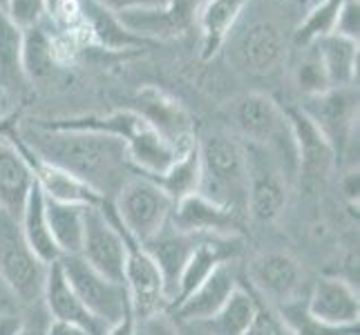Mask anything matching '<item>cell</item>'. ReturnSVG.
<instances>
[{
	"label": "cell",
	"mask_w": 360,
	"mask_h": 335,
	"mask_svg": "<svg viewBox=\"0 0 360 335\" xmlns=\"http://www.w3.org/2000/svg\"><path fill=\"white\" fill-rule=\"evenodd\" d=\"M132 110L139 112L170 145H175L181 152L197 141L193 136L188 112L175 96L155 88V85H146L136 92V107Z\"/></svg>",
	"instance_id": "9a60e30c"
},
{
	"label": "cell",
	"mask_w": 360,
	"mask_h": 335,
	"mask_svg": "<svg viewBox=\"0 0 360 335\" xmlns=\"http://www.w3.org/2000/svg\"><path fill=\"white\" fill-rule=\"evenodd\" d=\"M45 335H92L90 331H85L77 324H70V322H60V320H52L49 317V324Z\"/></svg>",
	"instance_id": "ab89813d"
},
{
	"label": "cell",
	"mask_w": 360,
	"mask_h": 335,
	"mask_svg": "<svg viewBox=\"0 0 360 335\" xmlns=\"http://www.w3.org/2000/svg\"><path fill=\"white\" fill-rule=\"evenodd\" d=\"M233 60L251 77H271L287 58V39L282 27L271 18H251L235 22L226 43ZM224 43V45H226Z\"/></svg>",
	"instance_id": "8992f818"
},
{
	"label": "cell",
	"mask_w": 360,
	"mask_h": 335,
	"mask_svg": "<svg viewBox=\"0 0 360 335\" xmlns=\"http://www.w3.org/2000/svg\"><path fill=\"white\" fill-rule=\"evenodd\" d=\"M47 266L32 253L20 232V223L0 210V280L18 304L34 306L41 302Z\"/></svg>",
	"instance_id": "5b68a950"
},
{
	"label": "cell",
	"mask_w": 360,
	"mask_h": 335,
	"mask_svg": "<svg viewBox=\"0 0 360 335\" xmlns=\"http://www.w3.org/2000/svg\"><path fill=\"white\" fill-rule=\"evenodd\" d=\"M85 208L77 204H58L45 199V213L52 239L60 257H72L81 253L83 228H85Z\"/></svg>",
	"instance_id": "83f0119b"
},
{
	"label": "cell",
	"mask_w": 360,
	"mask_h": 335,
	"mask_svg": "<svg viewBox=\"0 0 360 335\" xmlns=\"http://www.w3.org/2000/svg\"><path fill=\"white\" fill-rule=\"evenodd\" d=\"M18 223H20V232L25 242H27L32 253L39 257L45 266L58 262L60 253L52 239V232H49L47 213H45V195L41 192L39 185H34L30 199L18 217Z\"/></svg>",
	"instance_id": "484cf974"
},
{
	"label": "cell",
	"mask_w": 360,
	"mask_h": 335,
	"mask_svg": "<svg viewBox=\"0 0 360 335\" xmlns=\"http://www.w3.org/2000/svg\"><path fill=\"white\" fill-rule=\"evenodd\" d=\"M244 335H289V333L284 331V327H282L280 317L276 315V311H273L269 304H264L262 300H259L253 324L248 327V331Z\"/></svg>",
	"instance_id": "d590c367"
},
{
	"label": "cell",
	"mask_w": 360,
	"mask_h": 335,
	"mask_svg": "<svg viewBox=\"0 0 360 335\" xmlns=\"http://www.w3.org/2000/svg\"><path fill=\"white\" fill-rule=\"evenodd\" d=\"M96 5H101L110 14H121V11L130 9H155V7H166L170 0H94Z\"/></svg>",
	"instance_id": "74e56055"
},
{
	"label": "cell",
	"mask_w": 360,
	"mask_h": 335,
	"mask_svg": "<svg viewBox=\"0 0 360 335\" xmlns=\"http://www.w3.org/2000/svg\"><path fill=\"white\" fill-rule=\"evenodd\" d=\"M41 304L45 306L47 315L52 320L70 322V324H77L85 331H90L92 335H105V331H108L101 322L94 320L88 311H85V306L79 302L77 293L72 291V287L63 275L60 262H54L47 266V277H45Z\"/></svg>",
	"instance_id": "44dd1931"
},
{
	"label": "cell",
	"mask_w": 360,
	"mask_h": 335,
	"mask_svg": "<svg viewBox=\"0 0 360 335\" xmlns=\"http://www.w3.org/2000/svg\"><path fill=\"white\" fill-rule=\"evenodd\" d=\"M238 287H240V282H238L235 262H226L210 272L200 287L168 315L175 320L177 324H197V322H204L208 317H213L219 308L226 304V300Z\"/></svg>",
	"instance_id": "ac0fdd59"
},
{
	"label": "cell",
	"mask_w": 360,
	"mask_h": 335,
	"mask_svg": "<svg viewBox=\"0 0 360 335\" xmlns=\"http://www.w3.org/2000/svg\"><path fill=\"white\" fill-rule=\"evenodd\" d=\"M195 242H197V237H193V235H186V232L177 230L172 223H168V226L161 230L157 237H153L150 242L143 244V248L155 259L161 277H164L168 300L172 297V293H175L177 280L181 275L184 264H186V259H188Z\"/></svg>",
	"instance_id": "7402d4cb"
},
{
	"label": "cell",
	"mask_w": 360,
	"mask_h": 335,
	"mask_svg": "<svg viewBox=\"0 0 360 335\" xmlns=\"http://www.w3.org/2000/svg\"><path fill=\"white\" fill-rule=\"evenodd\" d=\"M304 49H307V54L295 67V85L307 96H318L322 92L331 90V85L327 81L325 67H322L318 54L314 52L311 47H304Z\"/></svg>",
	"instance_id": "d6a6232c"
},
{
	"label": "cell",
	"mask_w": 360,
	"mask_h": 335,
	"mask_svg": "<svg viewBox=\"0 0 360 335\" xmlns=\"http://www.w3.org/2000/svg\"><path fill=\"white\" fill-rule=\"evenodd\" d=\"M136 335H181L179 324L166 311L136 320Z\"/></svg>",
	"instance_id": "8d00e7d4"
},
{
	"label": "cell",
	"mask_w": 360,
	"mask_h": 335,
	"mask_svg": "<svg viewBox=\"0 0 360 335\" xmlns=\"http://www.w3.org/2000/svg\"><path fill=\"white\" fill-rule=\"evenodd\" d=\"M20 47H22V32L0 9V72L3 74H9V77L22 74Z\"/></svg>",
	"instance_id": "1f68e13d"
},
{
	"label": "cell",
	"mask_w": 360,
	"mask_h": 335,
	"mask_svg": "<svg viewBox=\"0 0 360 335\" xmlns=\"http://www.w3.org/2000/svg\"><path fill=\"white\" fill-rule=\"evenodd\" d=\"M257 306H259L257 297L240 284L226 300V304L221 306L213 317L197 322V324H186V327L200 329L202 335H244L248 327L253 324Z\"/></svg>",
	"instance_id": "cb8c5ba5"
},
{
	"label": "cell",
	"mask_w": 360,
	"mask_h": 335,
	"mask_svg": "<svg viewBox=\"0 0 360 335\" xmlns=\"http://www.w3.org/2000/svg\"><path fill=\"white\" fill-rule=\"evenodd\" d=\"M307 311L333 327H358L360 300L352 282L342 277H320L304 300Z\"/></svg>",
	"instance_id": "d6986e66"
},
{
	"label": "cell",
	"mask_w": 360,
	"mask_h": 335,
	"mask_svg": "<svg viewBox=\"0 0 360 335\" xmlns=\"http://www.w3.org/2000/svg\"><path fill=\"white\" fill-rule=\"evenodd\" d=\"M5 7H7V0H0V9L5 11Z\"/></svg>",
	"instance_id": "bcb514c9"
},
{
	"label": "cell",
	"mask_w": 360,
	"mask_h": 335,
	"mask_svg": "<svg viewBox=\"0 0 360 335\" xmlns=\"http://www.w3.org/2000/svg\"><path fill=\"white\" fill-rule=\"evenodd\" d=\"M18 141L47 164L88 183L108 204H112L121 185L134 175L128 145L108 132L60 128L52 121H41L25 128Z\"/></svg>",
	"instance_id": "6da1fadb"
},
{
	"label": "cell",
	"mask_w": 360,
	"mask_h": 335,
	"mask_svg": "<svg viewBox=\"0 0 360 335\" xmlns=\"http://www.w3.org/2000/svg\"><path fill=\"white\" fill-rule=\"evenodd\" d=\"M5 14L20 32L41 25L47 14V0H7Z\"/></svg>",
	"instance_id": "836d02e7"
},
{
	"label": "cell",
	"mask_w": 360,
	"mask_h": 335,
	"mask_svg": "<svg viewBox=\"0 0 360 335\" xmlns=\"http://www.w3.org/2000/svg\"><path fill=\"white\" fill-rule=\"evenodd\" d=\"M333 34L358 43V36H360V0H342Z\"/></svg>",
	"instance_id": "e575fe53"
},
{
	"label": "cell",
	"mask_w": 360,
	"mask_h": 335,
	"mask_svg": "<svg viewBox=\"0 0 360 335\" xmlns=\"http://www.w3.org/2000/svg\"><path fill=\"white\" fill-rule=\"evenodd\" d=\"M297 3H302V5L314 7V5H318V3H320V0H297Z\"/></svg>",
	"instance_id": "f6af8a7d"
},
{
	"label": "cell",
	"mask_w": 360,
	"mask_h": 335,
	"mask_svg": "<svg viewBox=\"0 0 360 335\" xmlns=\"http://www.w3.org/2000/svg\"><path fill=\"white\" fill-rule=\"evenodd\" d=\"M309 47L318 54L331 88H352L358 77V43L356 41L342 39L338 34H329Z\"/></svg>",
	"instance_id": "d4e9b609"
},
{
	"label": "cell",
	"mask_w": 360,
	"mask_h": 335,
	"mask_svg": "<svg viewBox=\"0 0 360 335\" xmlns=\"http://www.w3.org/2000/svg\"><path fill=\"white\" fill-rule=\"evenodd\" d=\"M60 128H79V130H98L115 134L128 145L130 164L136 175L143 177H159L181 150L170 145L150 123H148L139 112L126 107L115 110L105 117H81V119H60L52 121Z\"/></svg>",
	"instance_id": "7a4b0ae2"
},
{
	"label": "cell",
	"mask_w": 360,
	"mask_h": 335,
	"mask_svg": "<svg viewBox=\"0 0 360 335\" xmlns=\"http://www.w3.org/2000/svg\"><path fill=\"white\" fill-rule=\"evenodd\" d=\"M248 166L246 188V215L255 221H276L289 202V179L284 177L280 164L266 147L244 143Z\"/></svg>",
	"instance_id": "ba28073f"
},
{
	"label": "cell",
	"mask_w": 360,
	"mask_h": 335,
	"mask_svg": "<svg viewBox=\"0 0 360 335\" xmlns=\"http://www.w3.org/2000/svg\"><path fill=\"white\" fill-rule=\"evenodd\" d=\"M242 217L244 215L238 210L219 206L195 192L175 204L170 223L193 237H240Z\"/></svg>",
	"instance_id": "7c38bea8"
},
{
	"label": "cell",
	"mask_w": 360,
	"mask_h": 335,
	"mask_svg": "<svg viewBox=\"0 0 360 335\" xmlns=\"http://www.w3.org/2000/svg\"><path fill=\"white\" fill-rule=\"evenodd\" d=\"M150 179L170 197L172 204L200 192V183H202L200 141L191 143L159 177H150Z\"/></svg>",
	"instance_id": "4316f807"
},
{
	"label": "cell",
	"mask_w": 360,
	"mask_h": 335,
	"mask_svg": "<svg viewBox=\"0 0 360 335\" xmlns=\"http://www.w3.org/2000/svg\"><path fill=\"white\" fill-rule=\"evenodd\" d=\"M22 327V317L18 313L0 315V335H18Z\"/></svg>",
	"instance_id": "b9f144b4"
},
{
	"label": "cell",
	"mask_w": 360,
	"mask_h": 335,
	"mask_svg": "<svg viewBox=\"0 0 360 335\" xmlns=\"http://www.w3.org/2000/svg\"><path fill=\"white\" fill-rule=\"evenodd\" d=\"M248 277H251L253 289L264 297L262 302L271 308L289 304L300 295L302 270L289 253H259L248 266Z\"/></svg>",
	"instance_id": "4fadbf2b"
},
{
	"label": "cell",
	"mask_w": 360,
	"mask_h": 335,
	"mask_svg": "<svg viewBox=\"0 0 360 335\" xmlns=\"http://www.w3.org/2000/svg\"><path fill=\"white\" fill-rule=\"evenodd\" d=\"M200 195L219 206L246 213L248 166L246 147L229 134H210L200 141Z\"/></svg>",
	"instance_id": "3957f363"
},
{
	"label": "cell",
	"mask_w": 360,
	"mask_h": 335,
	"mask_svg": "<svg viewBox=\"0 0 360 335\" xmlns=\"http://www.w3.org/2000/svg\"><path fill=\"white\" fill-rule=\"evenodd\" d=\"M253 0H206L197 16L202 32V58L210 60L224 47L231 29Z\"/></svg>",
	"instance_id": "603a6c76"
},
{
	"label": "cell",
	"mask_w": 360,
	"mask_h": 335,
	"mask_svg": "<svg viewBox=\"0 0 360 335\" xmlns=\"http://www.w3.org/2000/svg\"><path fill=\"white\" fill-rule=\"evenodd\" d=\"M16 311H18L16 297L9 293V289L3 284V280H0V315H5V313H16Z\"/></svg>",
	"instance_id": "7bdbcfd3"
},
{
	"label": "cell",
	"mask_w": 360,
	"mask_h": 335,
	"mask_svg": "<svg viewBox=\"0 0 360 335\" xmlns=\"http://www.w3.org/2000/svg\"><path fill=\"white\" fill-rule=\"evenodd\" d=\"M47 324H49V315H47L45 306H43L39 317H22V327H20V333L18 335H45Z\"/></svg>",
	"instance_id": "f35d334b"
},
{
	"label": "cell",
	"mask_w": 360,
	"mask_h": 335,
	"mask_svg": "<svg viewBox=\"0 0 360 335\" xmlns=\"http://www.w3.org/2000/svg\"><path fill=\"white\" fill-rule=\"evenodd\" d=\"M79 255L108 280L123 284L126 239L112 215L108 213V206L85 208L83 246Z\"/></svg>",
	"instance_id": "8fae6325"
},
{
	"label": "cell",
	"mask_w": 360,
	"mask_h": 335,
	"mask_svg": "<svg viewBox=\"0 0 360 335\" xmlns=\"http://www.w3.org/2000/svg\"><path fill=\"white\" fill-rule=\"evenodd\" d=\"M280 317L284 331L289 335H358V327H333L327 322L316 320L307 311L304 300H293L289 304H282L273 308Z\"/></svg>",
	"instance_id": "f546056e"
},
{
	"label": "cell",
	"mask_w": 360,
	"mask_h": 335,
	"mask_svg": "<svg viewBox=\"0 0 360 335\" xmlns=\"http://www.w3.org/2000/svg\"><path fill=\"white\" fill-rule=\"evenodd\" d=\"M34 185V172L22 145L14 136L0 132V210L18 219Z\"/></svg>",
	"instance_id": "e0dca14e"
},
{
	"label": "cell",
	"mask_w": 360,
	"mask_h": 335,
	"mask_svg": "<svg viewBox=\"0 0 360 335\" xmlns=\"http://www.w3.org/2000/svg\"><path fill=\"white\" fill-rule=\"evenodd\" d=\"M342 190H345V197L349 199L352 204L358 202V170L349 172L345 179H342Z\"/></svg>",
	"instance_id": "ee69618b"
},
{
	"label": "cell",
	"mask_w": 360,
	"mask_h": 335,
	"mask_svg": "<svg viewBox=\"0 0 360 335\" xmlns=\"http://www.w3.org/2000/svg\"><path fill=\"white\" fill-rule=\"evenodd\" d=\"M20 143V141H18ZM22 145V143H20ZM22 152L27 157L32 172H34V181L45 195V199L49 202H58V204H77V206H88V208H103L108 202L103 199L96 190H92L88 183H83L70 172L60 170L52 164H47L41 157H36L30 152L27 147L22 145Z\"/></svg>",
	"instance_id": "ffe728a7"
},
{
	"label": "cell",
	"mask_w": 360,
	"mask_h": 335,
	"mask_svg": "<svg viewBox=\"0 0 360 335\" xmlns=\"http://www.w3.org/2000/svg\"><path fill=\"white\" fill-rule=\"evenodd\" d=\"M284 114H287L295 143L297 179L304 190L314 192L327 181L336 166V150L325 132L318 128V123L302 107H284Z\"/></svg>",
	"instance_id": "9c48e42d"
},
{
	"label": "cell",
	"mask_w": 360,
	"mask_h": 335,
	"mask_svg": "<svg viewBox=\"0 0 360 335\" xmlns=\"http://www.w3.org/2000/svg\"><path fill=\"white\" fill-rule=\"evenodd\" d=\"M108 213H110V210H108ZM117 226H119V223H117ZM121 232H123V239H126V268H123V287H126V291H128L134 317L143 320L148 315L166 311V304H168L166 284H164V277H161V272H159V268L155 264V259L143 248V244H139L134 237H130V235L123 228H121Z\"/></svg>",
	"instance_id": "30bf717a"
},
{
	"label": "cell",
	"mask_w": 360,
	"mask_h": 335,
	"mask_svg": "<svg viewBox=\"0 0 360 335\" xmlns=\"http://www.w3.org/2000/svg\"><path fill=\"white\" fill-rule=\"evenodd\" d=\"M242 251L240 237H197L193 251L184 264V270L177 280L175 293L168 300L166 313L175 311V308L188 297L200 284L226 262H235Z\"/></svg>",
	"instance_id": "5bb4252c"
},
{
	"label": "cell",
	"mask_w": 360,
	"mask_h": 335,
	"mask_svg": "<svg viewBox=\"0 0 360 335\" xmlns=\"http://www.w3.org/2000/svg\"><path fill=\"white\" fill-rule=\"evenodd\" d=\"M105 335H136V317L132 313V308L117 322V324L108 327Z\"/></svg>",
	"instance_id": "60d3db41"
},
{
	"label": "cell",
	"mask_w": 360,
	"mask_h": 335,
	"mask_svg": "<svg viewBox=\"0 0 360 335\" xmlns=\"http://www.w3.org/2000/svg\"><path fill=\"white\" fill-rule=\"evenodd\" d=\"M56 43L45 32L43 22L22 32V47H20V70L27 74L32 81L45 79L52 67L56 65Z\"/></svg>",
	"instance_id": "f1b7e54d"
},
{
	"label": "cell",
	"mask_w": 360,
	"mask_h": 335,
	"mask_svg": "<svg viewBox=\"0 0 360 335\" xmlns=\"http://www.w3.org/2000/svg\"><path fill=\"white\" fill-rule=\"evenodd\" d=\"M340 5H342V0H320L318 5L309 7V14L302 18V22L297 25V29L293 32L295 45L309 47L316 41L333 34Z\"/></svg>",
	"instance_id": "4dcf8cb0"
},
{
	"label": "cell",
	"mask_w": 360,
	"mask_h": 335,
	"mask_svg": "<svg viewBox=\"0 0 360 335\" xmlns=\"http://www.w3.org/2000/svg\"><path fill=\"white\" fill-rule=\"evenodd\" d=\"M302 110L325 132L338 157L345 150L356 126L358 92H354V88H331L318 96H309V105H304Z\"/></svg>",
	"instance_id": "2e32d148"
},
{
	"label": "cell",
	"mask_w": 360,
	"mask_h": 335,
	"mask_svg": "<svg viewBox=\"0 0 360 335\" xmlns=\"http://www.w3.org/2000/svg\"><path fill=\"white\" fill-rule=\"evenodd\" d=\"M172 208L175 204L170 197L150 177L136 172L126 179L112 204L108 206L115 221L139 244L150 242L168 226Z\"/></svg>",
	"instance_id": "277c9868"
},
{
	"label": "cell",
	"mask_w": 360,
	"mask_h": 335,
	"mask_svg": "<svg viewBox=\"0 0 360 335\" xmlns=\"http://www.w3.org/2000/svg\"><path fill=\"white\" fill-rule=\"evenodd\" d=\"M60 268L72 291L77 293L79 302L85 306L94 320H98L108 329L130 311V297L123 284L108 280L98 270H94L81 255L60 257Z\"/></svg>",
	"instance_id": "52a82bcc"
}]
</instances>
